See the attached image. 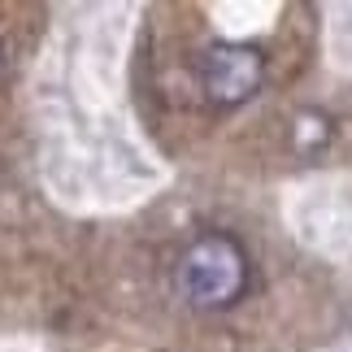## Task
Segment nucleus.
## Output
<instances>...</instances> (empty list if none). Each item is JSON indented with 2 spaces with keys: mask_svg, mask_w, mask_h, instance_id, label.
<instances>
[{
  "mask_svg": "<svg viewBox=\"0 0 352 352\" xmlns=\"http://www.w3.org/2000/svg\"><path fill=\"white\" fill-rule=\"evenodd\" d=\"M261 83V57L243 44H218L205 52V87L213 100L239 104Z\"/></svg>",
  "mask_w": 352,
  "mask_h": 352,
  "instance_id": "nucleus-3",
  "label": "nucleus"
},
{
  "mask_svg": "<svg viewBox=\"0 0 352 352\" xmlns=\"http://www.w3.org/2000/svg\"><path fill=\"white\" fill-rule=\"evenodd\" d=\"M248 283V261L226 235H200L179 261V292L200 309L231 305Z\"/></svg>",
  "mask_w": 352,
  "mask_h": 352,
  "instance_id": "nucleus-2",
  "label": "nucleus"
},
{
  "mask_svg": "<svg viewBox=\"0 0 352 352\" xmlns=\"http://www.w3.org/2000/svg\"><path fill=\"white\" fill-rule=\"evenodd\" d=\"M35 78L44 187L70 209H122L157 187V161L122 113V39L131 9H70Z\"/></svg>",
  "mask_w": 352,
  "mask_h": 352,
  "instance_id": "nucleus-1",
  "label": "nucleus"
}]
</instances>
